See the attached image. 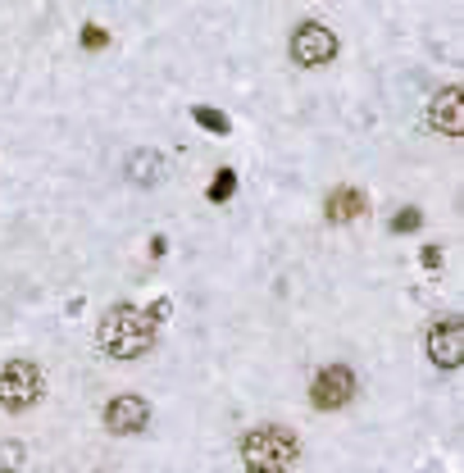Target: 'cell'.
<instances>
[{
    "label": "cell",
    "mask_w": 464,
    "mask_h": 473,
    "mask_svg": "<svg viewBox=\"0 0 464 473\" xmlns=\"http://www.w3.org/2000/svg\"><path fill=\"white\" fill-rule=\"evenodd\" d=\"M77 41H82V50H105V46H109V32H105L100 23H82Z\"/></svg>",
    "instance_id": "9a60e30c"
},
{
    "label": "cell",
    "mask_w": 464,
    "mask_h": 473,
    "mask_svg": "<svg viewBox=\"0 0 464 473\" xmlns=\"http://www.w3.org/2000/svg\"><path fill=\"white\" fill-rule=\"evenodd\" d=\"M428 123L447 137H460L464 132V91L460 87H442L433 100H428Z\"/></svg>",
    "instance_id": "ba28073f"
},
{
    "label": "cell",
    "mask_w": 464,
    "mask_h": 473,
    "mask_svg": "<svg viewBox=\"0 0 464 473\" xmlns=\"http://www.w3.org/2000/svg\"><path fill=\"white\" fill-rule=\"evenodd\" d=\"M301 460V437L283 424H260L242 437V465L251 473H287Z\"/></svg>",
    "instance_id": "7a4b0ae2"
},
{
    "label": "cell",
    "mask_w": 464,
    "mask_h": 473,
    "mask_svg": "<svg viewBox=\"0 0 464 473\" xmlns=\"http://www.w3.org/2000/svg\"><path fill=\"white\" fill-rule=\"evenodd\" d=\"M191 118H196L205 132H214V137H228V132H232V118H228L223 109H214V105H191Z\"/></svg>",
    "instance_id": "8fae6325"
},
{
    "label": "cell",
    "mask_w": 464,
    "mask_h": 473,
    "mask_svg": "<svg viewBox=\"0 0 464 473\" xmlns=\"http://www.w3.org/2000/svg\"><path fill=\"white\" fill-rule=\"evenodd\" d=\"M27 465V447L23 442H0V473H18Z\"/></svg>",
    "instance_id": "5bb4252c"
},
{
    "label": "cell",
    "mask_w": 464,
    "mask_h": 473,
    "mask_svg": "<svg viewBox=\"0 0 464 473\" xmlns=\"http://www.w3.org/2000/svg\"><path fill=\"white\" fill-rule=\"evenodd\" d=\"M164 319H169V301L164 296L150 301V305H109L100 314V328H96L100 351L109 360H137V355H146L155 346Z\"/></svg>",
    "instance_id": "6da1fadb"
},
{
    "label": "cell",
    "mask_w": 464,
    "mask_h": 473,
    "mask_svg": "<svg viewBox=\"0 0 464 473\" xmlns=\"http://www.w3.org/2000/svg\"><path fill=\"white\" fill-rule=\"evenodd\" d=\"M164 251H169V242H164V237H150V255H155V260H160V255H164Z\"/></svg>",
    "instance_id": "e0dca14e"
},
{
    "label": "cell",
    "mask_w": 464,
    "mask_h": 473,
    "mask_svg": "<svg viewBox=\"0 0 464 473\" xmlns=\"http://www.w3.org/2000/svg\"><path fill=\"white\" fill-rule=\"evenodd\" d=\"M365 210H369V196H365L360 187H333V191L324 196V214H328V223H356Z\"/></svg>",
    "instance_id": "30bf717a"
},
{
    "label": "cell",
    "mask_w": 464,
    "mask_h": 473,
    "mask_svg": "<svg viewBox=\"0 0 464 473\" xmlns=\"http://www.w3.org/2000/svg\"><path fill=\"white\" fill-rule=\"evenodd\" d=\"M287 50H292V59H296L301 68H324V64L337 59V32H333L328 23H319V18H305V23L292 27Z\"/></svg>",
    "instance_id": "277c9868"
},
{
    "label": "cell",
    "mask_w": 464,
    "mask_h": 473,
    "mask_svg": "<svg viewBox=\"0 0 464 473\" xmlns=\"http://www.w3.org/2000/svg\"><path fill=\"white\" fill-rule=\"evenodd\" d=\"M356 374L346 369V365H328V369H319L314 374V383H310V406L314 410H324V415H333V410H342V406H351L356 401Z\"/></svg>",
    "instance_id": "8992f818"
},
{
    "label": "cell",
    "mask_w": 464,
    "mask_h": 473,
    "mask_svg": "<svg viewBox=\"0 0 464 473\" xmlns=\"http://www.w3.org/2000/svg\"><path fill=\"white\" fill-rule=\"evenodd\" d=\"M387 228H392L397 237H406V232H419V228H424V210H419V205H401V210L392 214V223H387Z\"/></svg>",
    "instance_id": "4fadbf2b"
},
{
    "label": "cell",
    "mask_w": 464,
    "mask_h": 473,
    "mask_svg": "<svg viewBox=\"0 0 464 473\" xmlns=\"http://www.w3.org/2000/svg\"><path fill=\"white\" fill-rule=\"evenodd\" d=\"M419 264H424L428 273H438V269H442V246H424V251H419Z\"/></svg>",
    "instance_id": "2e32d148"
},
{
    "label": "cell",
    "mask_w": 464,
    "mask_h": 473,
    "mask_svg": "<svg viewBox=\"0 0 464 473\" xmlns=\"http://www.w3.org/2000/svg\"><path fill=\"white\" fill-rule=\"evenodd\" d=\"M232 191H237V169H219L205 196H210L214 205H228V201H232Z\"/></svg>",
    "instance_id": "7c38bea8"
},
{
    "label": "cell",
    "mask_w": 464,
    "mask_h": 473,
    "mask_svg": "<svg viewBox=\"0 0 464 473\" xmlns=\"http://www.w3.org/2000/svg\"><path fill=\"white\" fill-rule=\"evenodd\" d=\"M123 173H128V182H137V187H155V182L169 173V155H164V150L141 146V150H132V155H128Z\"/></svg>",
    "instance_id": "9c48e42d"
},
{
    "label": "cell",
    "mask_w": 464,
    "mask_h": 473,
    "mask_svg": "<svg viewBox=\"0 0 464 473\" xmlns=\"http://www.w3.org/2000/svg\"><path fill=\"white\" fill-rule=\"evenodd\" d=\"M41 369L32 360H5L0 365V410L5 415H23L41 401Z\"/></svg>",
    "instance_id": "3957f363"
},
{
    "label": "cell",
    "mask_w": 464,
    "mask_h": 473,
    "mask_svg": "<svg viewBox=\"0 0 464 473\" xmlns=\"http://www.w3.org/2000/svg\"><path fill=\"white\" fill-rule=\"evenodd\" d=\"M105 428H109L114 437H137V433H146V428H150V401H146V396H132V392L114 396V401L105 406Z\"/></svg>",
    "instance_id": "52a82bcc"
},
{
    "label": "cell",
    "mask_w": 464,
    "mask_h": 473,
    "mask_svg": "<svg viewBox=\"0 0 464 473\" xmlns=\"http://www.w3.org/2000/svg\"><path fill=\"white\" fill-rule=\"evenodd\" d=\"M424 351H428V360L438 365V369H460L464 360V324L456 314H442V319H433L428 324V333H424Z\"/></svg>",
    "instance_id": "5b68a950"
}]
</instances>
